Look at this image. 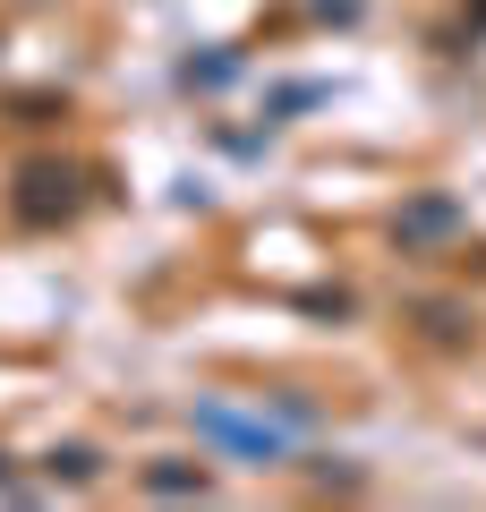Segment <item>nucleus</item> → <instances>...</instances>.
I'll use <instances>...</instances> for the list:
<instances>
[{"mask_svg": "<svg viewBox=\"0 0 486 512\" xmlns=\"http://www.w3.org/2000/svg\"><path fill=\"white\" fill-rule=\"evenodd\" d=\"M18 214H26V222L77 214V171H60V163H35V171L18 180Z\"/></svg>", "mask_w": 486, "mask_h": 512, "instance_id": "f03ea898", "label": "nucleus"}, {"mask_svg": "<svg viewBox=\"0 0 486 512\" xmlns=\"http://www.w3.org/2000/svg\"><path fill=\"white\" fill-rule=\"evenodd\" d=\"M145 487H162V495H188V487H205V470H188V461H162V470H145Z\"/></svg>", "mask_w": 486, "mask_h": 512, "instance_id": "20e7f679", "label": "nucleus"}, {"mask_svg": "<svg viewBox=\"0 0 486 512\" xmlns=\"http://www.w3.org/2000/svg\"><path fill=\"white\" fill-rule=\"evenodd\" d=\"M231 69H239V60H222V52H214V60H188L180 77H188V86H222V77H231Z\"/></svg>", "mask_w": 486, "mask_h": 512, "instance_id": "39448f33", "label": "nucleus"}, {"mask_svg": "<svg viewBox=\"0 0 486 512\" xmlns=\"http://www.w3.org/2000/svg\"><path fill=\"white\" fill-rule=\"evenodd\" d=\"M197 436L205 444H222V453H239V461H282L290 453V427H273L265 410H231V402H197Z\"/></svg>", "mask_w": 486, "mask_h": 512, "instance_id": "f257e3e1", "label": "nucleus"}, {"mask_svg": "<svg viewBox=\"0 0 486 512\" xmlns=\"http://www.w3.org/2000/svg\"><path fill=\"white\" fill-rule=\"evenodd\" d=\"M393 231L401 239H444V231H461V205H452V197H418V205H401Z\"/></svg>", "mask_w": 486, "mask_h": 512, "instance_id": "7ed1b4c3", "label": "nucleus"}]
</instances>
